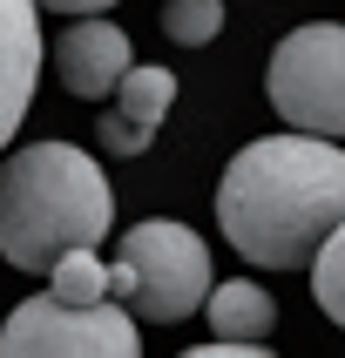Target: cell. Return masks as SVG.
Returning a JSON list of instances; mask_svg holds the SVG:
<instances>
[{"label":"cell","instance_id":"cell-1","mask_svg":"<svg viewBox=\"0 0 345 358\" xmlns=\"http://www.w3.org/2000/svg\"><path fill=\"white\" fill-rule=\"evenodd\" d=\"M217 223L237 257L264 271H304L345 223V149L311 129L244 142L217 182Z\"/></svg>","mask_w":345,"mask_h":358},{"label":"cell","instance_id":"cell-2","mask_svg":"<svg viewBox=\"0 0 345 358\" xmlns=\"http://www.w3.org/2000/svg\"><path fill=\"white\" fill-rule=\"evenodd\" d=\"M115 223V189L75 142H27L0 156V257L14 271H48L61 250L101 243Z\"/></svg>","mask_w":345,"mask_h":358},{"label":"cell","instance_id":"cell-3","mask_svg":"<svg viewBox=\"0 0 345 358\" xmlns=\"http://www.w3.org/2000/svg\"><path fill=\"white\" fill-rule=\"evenodd\" d=\"M108 298L129 318H156V324L190 318L210 298V250H203V237L169 217L136 223L122 237L115 264H108Z\"/></svg>","mask_w":345,"mask_h":358},{"label":"cell","instance_id":"cell-4","mask_svg":"<svg viewBox=\"0 0 345 358\" xmlns=\"http://www.w3.org/2000/svg\"><path fill=\"white\" fill-rule=\"evenodd\" d=\"M271 108H278L291 129H311V136H345V27L339 20H311V27H291L271 55Z\"/></svg>","mask_w":345,"mask_h":358},{"label":"cell","instance_id":"cell-5","mask_svg":"<svg viewBox=\"0 0 345 358\" xmlns=\"http://www.w3.org/2000/svg\"><path fill=\"white\" fill-rule=\"evenodd\" d=\"M0 352L7 358H27V352H55V358H136L142 352V331L136 318L122 311L115 298L101 304H68L55 291L14 304L7 324H0Z\"/></svg>","mask_w":345,"mask_h":358},{"label":"cell","instance_id":"cell-6","mask_svg":"<svg viewBox=\"0 0 345 358\" xmlns=\"http://www.w3.org/2000/svg\"><path fill=\"white\" fill-rule=\"evenodd\" d=\"M55 75L81 101L115 95V81L129 75V34H122L115 20H101V14H75L55 34Z\"/></svg>","mask_w":345,"mask_h":358},{"label":"cell","instance_id":"cell-7","mask_svg":"<svg viewBox=\"0 0 345 358\" xmlns=\"http://www.w3.org/2000/svg\"><path fill=\"white\" fill-rule=\"evenodd\" d=\"M169 101H176V75L129 61V75L115 81V95H108V108H101V149H108V156H142V149L156 142Z\"/></svg>","mask_w":345,"mask_h":358},{"label":"cell","instance_id":"cell-8","mask_svg":"<svg viewBox=\"0 0 345 358\" xmlns=\"http://www.w3.org/2000/svg\"><path fill=\"white\" fill-rule=\"evenodd\" d=\"M41 81V0H0V149L14 142Z\"/></svg>","mask_w":345,"mask_h":358},{"label":"cell","instance_id":"cell-9","mask_svg":"<svg viewBox=\"0 0 345 358\" xmlns=\"http://www.w3.org/2000/svg\"><path fill=\"white\" fill-rule=\"evenodd\" d=\"M203 304H210V331H217V338H251V345L271 338V318H278V304L264 298V284H251V278L210 284Z\"/></svg>","mask_w":345,"mask_h":358},{"label":"cell","instance_id":"cell-10","mask_svg":"<svg viewBox=\"0 0 345 358\" xmlns=\"http://www.w3.org/2000/svg\"><path fill=\"white\" fill-rule=\"evenodd\" d=\"M48 291L68 304H101L108 298V264H101V243H75L48 264Z\"/></svg>","mask_w":345,"mask_h":358},{"label":"cell","instance_id":"cell-11","mask_svg":"<svg viewBox=\"0 0 345 358\" xmlns=\"http://www.w3.org/2000/svg\"><path fill=\"white\" fill-rule=\"evenodd\" d=\"M162 34L176 48H210L223 34V0H162Z\"/></svg>","mask_w":345,"mask_h":358},{"label":"cell","instance_id":"cell-12","mask_svg":"<svg viewBox=\"0 0 345 358\" xmlns=\"http://www.w3.org/2000/svg\"><path fill=\"white\" fill-rule=\"evenodd\" d=\"M311 298H318V311L332 324H345V223L318 243V257H311Z\"/></svg>","mask_w":345,"mask_h":358},{"label":"cell","instance_id":"cell-13","mask_svg":"<svg viewBox=\"0 0 345 358\" xmlns=\"http://www.w3.org/2000/svg\"><path fill=\"white\" fill-rule=\"evenodd\" d=\"M41 7H48V14H108L115 0H41Z\"/></svg>","mask_w":345,"mask_h":358}]
</instances>
